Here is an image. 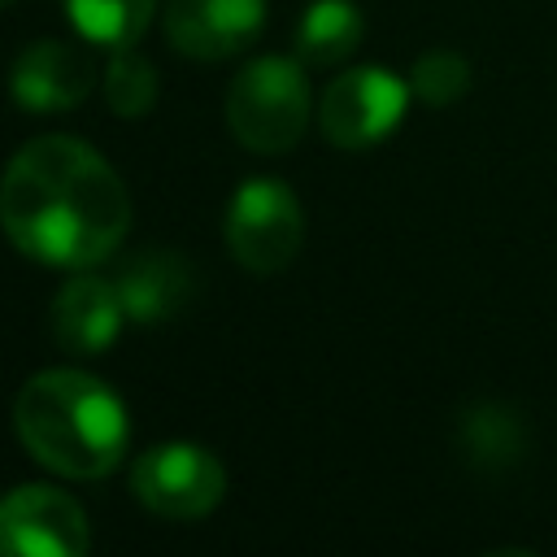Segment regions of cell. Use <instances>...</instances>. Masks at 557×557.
Segmentation results:
<instances>
[{
	"label": "cell",
	"mask_w": 557,
	"mask_h": 557,
	"mask_svg": "<svg viewBox=\"0 0 557 557\" xmlns=\"http://www.w3.org/2000/svg\"><path fill=\"white\" fill-rule=\"evenodd\" d=\"M0 222L17 252L83 270L131 231V196L117 170L74 135H39L13 152L0 178Z\"/></svg>",
	"instance_id": "6da1fadb"
},
{
	"label": "cell",
	"mask_w": 557,
	"mask_h": 557,
	"mask_svg": "<svg viewBox=\"0 0 557 557\" xmlns=\"http://www.w3.org/2000/svg\"><path fill=\"white\" fill-rule=\"evenodd\" d=\"M13 426L26 453L65 479H104L122 466L131 418L117 392L87 370H39L13 400Z\"/></svg>",
	"instance_id": "7a4b0ae2"
},
{
	"label": "cell",
	"mask_w": 557,
	"mask_h": 557,
	"mask_svg": "<svg viewBox=\"0 0 557 557\" xmlns=\"http://www.w3.org/2000/svg\"><path fill=\"white\" fill-rule=\"evenodd\" d=\"M313 100L300 57H257L248 61L226 91L231 135L261 157L292 152L309 126Z\"/></svg>",
	"instance_id": "3957f363"
},
{
	"label": "cell",
	"mask_w": 557,
	"mask_h": 557,
	"mask_svg": "<svg viewBox=\"0 0 557 557\" xmlns=\"http://www.w3.org/2000/svg\"><path fill=\"white\" fill-rule=\"evenodd\" d=\"M131 492L144 509L170 522H196L218 509L226 496V470L222 461L187 440L152 444L131 466Z\"/></svg>",
	"instance_id": "277c9868"
},
{
	"label": "cell",
	"mask_w": 557,
	"mask_h": 557,
	"mask_svg": "<svg viewBox=\"0 0 557 557\" xmlns=\"http://www.w3.org/2000/svg\"><path fill=\"white\" fill-rule=\"evenodd\" d=\"M305 244V209L278 178H248L226 209V248L248 274H278Z\"/></svg>",
	"instance_id": "5b68a950"
},
{
	"label": "cell",
	"mask_w": 557,
	"mask_h": 557,
	"mask_svg": "<svg viewBox=\"0 0 557 557\" xmlns=\"http://www.w3.org/2000/svg\"><path fill=\"white\" fill-rule=\"evenodd\" d=\"M409 96L413 87L405 78H396L383 65H357L344 70L339 78H331V87L322 91L318 104V126L326 135V144L335 148H374L383 144L409 113Z\"/></svg>",
	"instance_id": "8992f818"
},
{
	"label": "cell",
	"mask_w": 557,
	"mask_h": 557,
	"mask_svg": "<svg viewBox=\"0 0 557 557\" xmlns=\"http://www.w3.org/2000/svg\"><path fill=\"white\" fill-rule=\"evenodd\" d=\"M91 527L83 505L52 483H22L0 500V557H83Z\"/></svg>",
	"instance_id": "52a82bcc"
},
{
	"label": "cell",
	"mask_w": 557,
	"mask_h": 557,
	"mask_svg": "<svg viewBox=\"0 0 557 557\" xmlns=\"http://www.w3.org/2000/svg\"><path fill=\"white\" fill-rule=\"evenodd\" d=\"M165 39L191 61L244 52L265 30V0H165Z\"/></svg>",
	"instance_id": "ba28073f"
},
{
	"label": "cell",
	"mask_w": 557,
	"mask_h": 557,
	"mask_svg": "<svg viewBox=\"0 0 557 557\" xmlns=\"http://www.w3.org/2000/svg\"><path fill=\"white\" fill-rule=\"evenodd\" d=\"M96 87V65L78 44L35 39L22 48L9 74V91L26 113H65L78 109Z\"/></svg>",
	"instance_id": "9c48e42d"
},
{
	"label": "cell",
	"mask_w": 557,
	"mask_h": 557,
	"mask_svg": "<svg viewBox=\"0 0 557 557\" xmlns=\"http://www.w3.org/2000/svg\"><path fill=\"white\" fill-rule=\"evenodd\" d=\"M122 322H126V309H122L117 283H109L100 274L65 278L52 300V339H57V348H65L74 357L109 352L113 339L122 335Z\"/></svg>",
	"instance_id": "30bf717a"
},
{
	"label": "cell",
	"mask_w": 557,
	"mask_h": 557,
	"mask_svg": "<svg viewBox=\"0 0 557 557\" xmlns=\"http://www.w3.org/2000/svg\"><path fill=\"white\" fill-rule=\"evenodd\" d=\"M117 296H122V309H126V322H139V326H161L170 318H178L191 300V265L187 257L178 252H165V248H144L135 252L122 270H117Z\"/></svg>",
	"instance_id": "8fae6325"
},
{
	"label": "cell",
	"mask_w": 557,
	"mask_h": 557,
	"mask_svg": "<svg viewBox=\"0 0 557 557\" xmlns=\"http://www.w3.org/2000/svg\"><path fill=\"white\" fill-rule=\"evenodd\" d=\"M366 17L352 0H313L296 22V57L305 65H339L357 52Z\"/></svg>",
	"instance_id": "7c38bea8"
},
{
	"label": "cell",
	"mask_w": 557,
	"mask_h": 557,
	"mask_svg": "<svg viewBox=\"0 0 557 557\" xmlns=\"http://www.w3.org/2000/svg\"><path fill=\"white\" fill-rule=\"evenodd\" d=\"M70 26L87 39V44H104V48H131L139 44V35L148 30L157 0H61Z\"/></svg>",
	"instance_id": "4fadbf2b"
},
{
	"label": "cell",
	"mask_w": 557,
	"mask_h": 557,
	"mask_svg": "<svg viewBox=\"0 0 557 557\" xmlns=\"http://www.w3.org/2000/svg\"><path fill=\"white\" fill-rule=\"evenodd\" d=\"M461 448L474 466H487V470H500V466H513L527 448V431L518 422L513 409L505 405H479L461 418Z\"/></svg>",
	"instance_id": "5bb4252c"
},
{
	"label": "cell",
	"mask_w": 557,
	"mask_h": 557,
	"mask_svg": "<svg viewBox=\"0 0 557 557\" xmlns=\"http://www.w3.org/2000/svg\"><path fill=\"white\" fill-rule=\"evenodd\" d=\"M104 100L117 117H144L157 104V65L131 48H113V61L104 65Z\"/></svg>",
	"instance_id": "9a60e30c"
},
{
	"label": "cell",
	"mask_w": 557,
	"mask_h": 557,
	"mask_svg": "<svg viewBox=\"0 0 557 557\" xmlns=\"http://www.w3.org/2000/svg\"><path fill=\"white\" fill-rule=\"evenodd\" d=\"M409 87H413V96H418L422 104L448 109V104H457V100L466 96V87H470V61H466L461 52H448V48L422 52V57L413 61Z\"/></svg>",
	"instance_id": "2e32d148"
},
{
	"label": "cell",
	"mask_w": 557,
	"mask_h": 557,
	"mask_svg": "<svg viewBox=\"0 0 557 557\" xmlns=\"http://www.w3.org/2000/svg\"><path fill=\"white\" fill-rule=\"evenodd\" d=\"M0 4H13V0H0Z\"/></svg>",
	"instance_id": "e0dca14e"
}]
</instances>
